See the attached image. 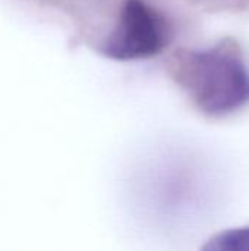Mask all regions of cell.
<instances>
[{
	"mask_svg": "<svg viewBox=\"0 0 249 251\" xmlns=\"http://www.w3.org/2000/svg\"><path fill=\"white\" fill-rule=\"evenodd\" d=\"M47 1L70 18L78 40L110 60L151 59L173 40L172 21L148 0Z\"/></svg>",
	"mask_w": 249,
	"mask_h": 251,
	"instance_id": "obj_1",
	"label": "cell"
},
{
	"mask_svg": "<svg viewBox=\"0 0 249 251\" xmlns=\"http://www.w3.org/2000/svg\"><path fill=\"white\" fill-rule=\"evenodd\" d=\"M167 76L208 118H226L249 104V63L235 37L195 49L178 47L164 62Z\"/></svg>",
	"mask_w": 249,
	"mask_h": 251,
	"instance_id": "obj_2",
	"label": "cell"
},
{
	"mask_svg": "<svg viewBox=\"0 0 249 251\" xmlns=\"http://www.w3.org/2000/svg\"><path fill=\"white\" fill-rule=\"evenodd\" d=\"M200 251H249V226L222 231L211 237Z\"/></svg>",
	"mask_w": 249,
	"mask_h": 251,
	"instance_id": "obj_3",
	"label": "cell"
},
{
	"mask_svg": "<svg viewBox=\"0 0 249 251\" xmlns=\"http://www.w3.org/2000/svg\"><path fill=\"white\" fill-rule=\"evenodd\" d=\"M191 7L207 13H249V0H185Z\"/></svg>",
	"mask_w": 249,
	"mask_h": 251,
	"instance_id": "obj_4",
	"label": "cell"
}]
</instances>
